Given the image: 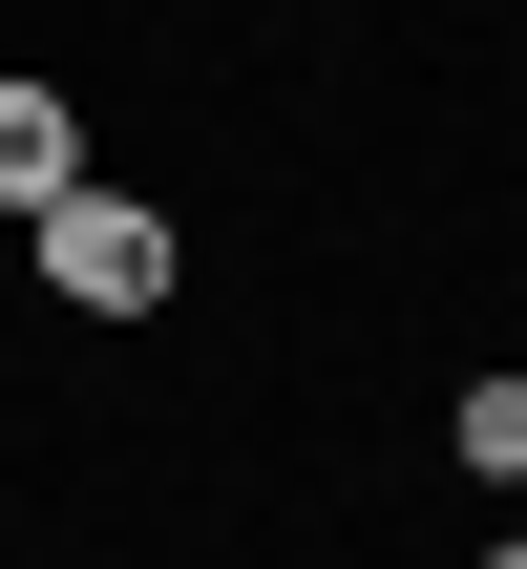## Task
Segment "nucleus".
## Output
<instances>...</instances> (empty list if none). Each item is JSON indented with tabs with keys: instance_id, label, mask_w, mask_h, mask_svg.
I'll use <instances>...</instances> for the list:
<instances>
[{
	"instance_id": "7ed1b4c3",
	"label": "nucleus",
	"mask_w": 527,
	"mask_h": 569,
	"mask_svg": "<svg viewBox=\"0 0 527 569\" xmlns=\"http://www.w3.org/2000/svg\"><path fill=\"white\" fill-rule=\"evenodd\" d=\"M465 465H486V486H527V380H465Z\"/></svg>"
},
{
	"instance_id": "f257e3e1",
	"label": "nucleus",
	"mask_w": 527,
	"mask_h": 569,
	"mask_svg": "<svg viewBox=\"0 0 527 569\" xmlns=\"http://www.w3.org/2000/svg\"><path fill=\"white\" fill-rule=\"evenodd\" d=\"M42 296H63V317H148V296H169V211L63 190V211H42Z\"/></svg>"
},
{
	"instance_id": "f03ea898",
	"label": "nucleus",
	"mask_w": 527,
	"mask_h": 569,
	"mask_svg": "<svg viewBox=\"0 0 527 569\" xmlns=\"http://www.w3.org/2000/svg\"><path fill=\"white\" fill-rule=\"evenodd\" d=\"M63 190H84V127H63V84H0V211L42 232Z\"/></svg>"
}]
</instances>
